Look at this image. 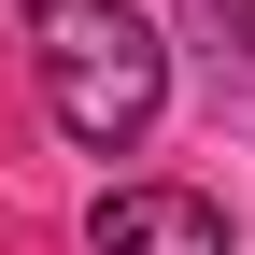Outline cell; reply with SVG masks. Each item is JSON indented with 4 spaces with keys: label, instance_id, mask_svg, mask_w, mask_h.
<instances>
[{
    "label": "cell",
    "instance_id": "3",
    "mask_svg": "<svg viewBox=\"0 0 255 255\" xmlns=\"http://www.w3.org/2000/svg\"><path fill=\"white\" fill-rule=\"evenodd\" d=\"M213 14H227V28H241V43H255V0H213Z\"/></svg>",
    "mask_w": 255,
    "mask_h": 255
},
{
    "label": "cell",
    "instance_id": "1",
    "mask_svg": "<svg viewBox=\"0 0 255 255\" xmlns=\"http://www.w3.org/2000/svg\"><path fill=\"white\" fill-rule=\"evenodd\" d=\"M28 71H43V114L85 156H128L170 114V43L128 0H28Z\"/></svg>",
    "mask_w": 255,
    "mask_h": 255
},
{
    "label": "cell",
    "instance_id": "2",
    "mask_svg": "<svg viewBox=\"0 0 255 255\" xmlns=\"http://www.w3.org/2000/svg\"><path fill=\"white\" fill-rule=\"evenodd\" d=\"M85 241L100 255H227V213H213L199 184H114Z\"/></svg>",
    "mask_w": 255,
    "mask_h": 255
}]
</instances>
